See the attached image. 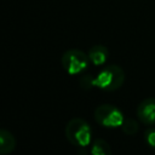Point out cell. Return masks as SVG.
Here are the masks:
<instances>
[{"label": "cell", "mask_w": 155, "mask_h": 155, "mask_svg": "<svg viewBox=\"0 0 155 155\" xmlns=\"http://www.w3.org/2000/svg\"><path fill=\"white\" fill-rule=\"evenodd\" d=\"M64 134L68 142L75 147L85 148L91 144L92 128L91 125L81 117L70 119L64 128Z\"/></svg>", "instance_id": "2"}, {"label": "cell", "mask_w": 155, "mask_h": 155, "mask_svg": "<svg viewBox=\"0 0 155 155\" xmlns=\"http://www.w3.org/2000/svg\"><path fill=\"white\" fill-rule=\"evenodd\" d=\"M16 148V138L8 130L2 128L0 131V154L8 155Z\"/></svg>", "instance_id": "7"}, {"label": "cell", "mask_w": 155, "mask_h": 155, "mask_svg": "<svg viewBox=\"0 0 155 155\" xmlns=\"http://www.w3.org/2000/svg\"><path fill=\"white\" fill-rule=\"evenodd\" d=\"M137 117L138 120L147 125L154 126L155 125V97H149L143 99L137 107Z\"/></svg>", "instance_id": "5"}, {"label": "cell", "mask_w": 155, "mask_h": 155, "mask_svg": "<svg viewBox=\"0 0 155 155\" xmlns=\"http://www.w3.org/2000/svg\"><path fill=\"white\" fill-rule=\"evenodd\" d=\"M62 65L64 70L70 75H78L86 70L88 67V54L79 48L67 50L62 56Z\"/></svg>", "instance_id": "4"}, {"label": "cell", "mask_w": 155, "mask_h": 155, "mask_svg": "<svg viewBox=\"0 0 155 155\" xmlns=\"http://www.w3.org/2000/svg\"><path fill=\"white\" fill-rule=\"evenodd\" d=\"M121 130H122V132L125 134L133 136L134 133L138 132L139 126H138V122L134 119H132V117H125V121L121 125Z\"/></svg>", "instance_id": "9"}, {"label": "cell", "mask_w": 155, "mask_h": 155, "mask_svg": "<svg viewBox=\"0 0 155 155\" xmlns=\"http://www.w3.org/2000/svg\"><path fill=\"white\" fill-rule=\"evenodd\" d=\"M144 140L145 143L151 148L155 149V127L149 126L144 132Z\"/></svg>", "instance_id": "10"}, {"label": "cell", "mask_w": 155, "mask_h": 155, "mask_svg": "<svg viewBox=\"0 0 155 155\" xmlns=\"http://www.w3.org/2000/svg\"><path fill=\"white\" fill-rule=\"evenodd\" d=\"M91 155H111V147L110 144L104 140V139H96L93 140V143L91 144V150H90Z\"/></svg>", "instance_id": "8"}, {"label": "cell", "mask_w": 155, "mask_h": 155, "mask_svg": "<svg viewBox=\"0 0 155 155\" xmlns=\"http://www.w3.org/2000/svg\"><path fill=\"white\" fill-rule=\"evenodd\" d=\"M87 54H88L90 62L93 65L101 67V65L105 64V62L109 57V51L104 45H94L88 50Z\"/></svg>", "instance_id": "6"}, {"label": "cell", "mask_w": 155, "mask_h": 155, "mask_svg": "<svg viewBox=\"0 0 155 155\" xmlns=\"http://www.w3.org/2000/svg\"><path fill=\"white\" fill-rule=\"evenodd\" d=\"M94 120L103 127L107 128H116L121 127L122 122L125 121L124 113L115 105L104 103L99 104L93 111Z\"/></svg>", "instance_id": "3"}, {"label": "cell", "mask_w": 155, "mask_h": 155, "mask_svg": "<svg viewBox=\"0 0 155 155\" xmlns=\"http://www.w3.org/2000/svg\"><path fill=\"white\" fill-rule=\"evenodd\" d=\"M92 81H93V76H91V75H85V76H82V78L80 79V86H81L84 90L91 88V87H93Z\"/></svg>", "instance_id": "11"}, {"label": "cell", "mask_w": 155, "mask_h": 155, "mask_svg": "<svg viewBox=\"0 0 155 155\" xmlns=\"http://www.w3.org/2000/svg\"><path fill=\"white\" fill-rule=\"evenodd\" d=\"M125 82V71L120 65L110 64L102 68L93 78V87L107 92H114L119 90Z\"/></svg>", "instance_id": "1"}]
</instances>
